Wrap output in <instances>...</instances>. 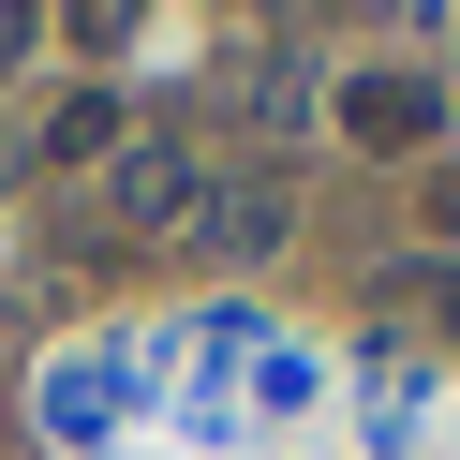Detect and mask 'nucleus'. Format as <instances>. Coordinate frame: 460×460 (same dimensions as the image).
<instances>
[{
  "instance_id": "39448f33",
  "label": "nucleus",
  "mask_w": 460,
  "mask_h": 460,
  "mask_svg": "<svg viewBox=\"0 0 460 460\" xmlns=\"http://www.w3.org/2000/svg\"><path fill=\"white\" fill-rule=\"evenodd\" d=\"M60 15H75V45H119L134 15H149V0H60Z\"/></svg>"
},
{
  "instance_id": "20e7f679",
  "label": "nucleus",
  "mask_w": 460,
  "mask_h": 460,
  "mask_svg": "<svg viewBox=\"0 0 460 460\" xmlns=\"http://www.w3.org/2000/svg\"><path fill=\"white\" fill-rule=\"evenodd\" d=\"M31 164H119V90H60L31 119Z\"/></svg>"
},
{
  "instance_id": "f03ea898",
  "label": "nucleus",
  "mask_w": 460,
  "mask_h": 460,
  "mask_svg": "<svg viewBox=\"0 0 460 460\" xmlns=\"http://www.w3.org/2000/svg\"><path fill=\"white\" fill-rule=\"evenodd\" d=\"M104 208H119V238L193 223V208H208V149H193V134H119V164H104Z\"/></svg>"
},
{
  "instance_id": "f257e3e1",
  "label": "nucleus",
  "mask_w": 460,
  "mask_h": 460,
  "mask_svg": "<svg viewBox=\"0 0 460 460\" xmlns=\"http://www.w3.org/2000/svg\"><path fill=\"white\" fill-rule=\"evenodd\" d=\"M327 119H341V149H371V164H416L430 134H446V75H416V60H357L327 90Z\"/></svg>"
},
{
  "instance_id": "423d86ee",
  "label": "nucleus",
  "mask_w": 460,
  "mask_h": 460,
  "mask_svg": "<svg viewBox=\"0 0 460 460\" xmlns=\"http://www.w3.org/2000/svg\"><path fill=\"white\" fill-rule=\"evenodd\" d=\"M31 15H45V0H0V75L31 60Z\"/></svg>"
},
{
  "instance_id": "7ed1b4c3",
  "label": "nucleus",
  "mask_w": 460,
  "mask_h": 460,
  "mask_svg": "<svg viewBox=\"0 0 460 460\" xmlns=\"http://www.w3.org/2000/svg\"><path fill=\"white\" fill-rule=\"evenodd\" d=\"M282 223H297V193H282V179H208L193 238H208L223 268H252V252H282Z\"/></svg>"
}]
</instances>
